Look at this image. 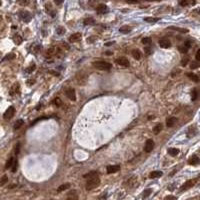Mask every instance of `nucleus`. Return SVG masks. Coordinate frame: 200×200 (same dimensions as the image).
<instances>
[{"label":"nucleus","mask_w":200,"mask_h":200,"mask_svg":"<svg viewBox=\"0 0 200 200\" xmlns=\"http://www.w3.org/2000/svg\"><path fill=\"white\" fill-rule=\"evenodd\" d=\"M100 184V178L96 174H93L89 177H87V182H86V190H93L99 186Z\"/></svg>","instance_id":"1"},{"label":"nucleus","mask_w":200,"mask_h":200,"mask_svg":"<svg viewBox=\"0 0 200 200\" xmlns=\"http://www.w3.org/2000/svg\"><path fill=\"white\" fill-rule=\"evenodd\" d=\"M93 66L98 70H104V71H107L112 67L110 63L106 62V61H94Z\"/></svg>","instance_id":"2"},{"label":"nucleus","mask_w":200,"mask_h":200,"mask_svg":"<svg viewBox=\"0 0 200 200\" xmlns=\"http://www.w3.org/2000/svg\"><path fill=\"white\" fill-rule=\"evenodd\" d=\"M14 114H15V108H14L13 106H10V107H8L6 109V111L4 112L3 118L6 119V120H9V119H11V118L13 117Z\"/></svg>","instance_id":"3"},{"label":"nucleus","mask_w":200,"mask_h":200,"mask_svg":"<svg viewBox=\"0 0 200 200\" xmlns=\"http://www.w3.org/2000/svg\"><path fill=\"white\" fill-rule=\"evenodd\" d=\"M196 181L197 179H190L186 181L182 186L180 187V190L181 191H185V190H188L189 188H191V187H193L195 185V183H196Z\"/></svg>","instance_id":"4"},{"label":"nucleus","mask_w":200,"mask_h":200,"mask_svg":"<svg viewBox=\"0 0 200 200\" xmlns=\"http://www.w3.org/2000/svg\"><path fill=\"white\" fill-rule=\"evenodd\" d=\"M115 63H117V64L121 65V66H124V67H129V65H130L128 59L125 58V57H119V58H117L115 60Z\"/></svg>","instance_id":"5"},{"label":"nucleus","mask_w":200,"mask_h":200,"mask_svg":"<svg viewBox=\"0 0 200 200\" xmlns=\"http://www.w3.org/2000/svg\"><path fill=\"white\" fill-rule=\"evenodd\" d=\"M65 95L68 97L70 100L72 101H75L76 100V93H75V90L73 88H68V89L65 91Z\"/></svg>","instance_id":"6"},{"label":"nucleus","mask_w":200,"mask_h":200,"mask_svg":"<svg viewBox=\"0 0 200 200\" xmlns=\"http://www.w3.org/2000/svg\"><path fill=\"white\" fill-rule=\"evenodd\" d=\"M153 148H154V141H153L152 139L147 140L146 143H145V146H144V151L145 152H151L152 150H153Z\"/></svg>","instance_id":"7"},{"label":"nucleus","mask_w":200,"mask_h":200,"mask_svg":"<svg viewBox=\"0 0 200 200\" xmlns=\"http://www.w3.org/2000/svg\"><path fill=\"white\" fill-rule=\"evenodd\" d=\"M159 45H160L161 48H169L171 46V42L167 38H162L159 41Z\"/></svg>","instance_id":"8"},{"label":"nucleus","mask_w":200,"mask_h":200,"mask_svg":"<svg viewBox=\"0 0 200 200\" xmlns=\"http://www.w3.org/2000/svg\"><path fill=\"white\" fill-rule=\"evenodd\" d=\"M19 16H20V18L24 21V22H29V21L31 20V15H30V13L27 12V11H21L20 13H19Z\"/></svg>","instance_id":"9"},{"label":"nucleus","mask_w":200,"mask_h":200,"mask_svg":"<svg viewBox=\"0 0 200 200\" xmlns=\"http://www.w3.org/2000/svg\"><path fill=\"white\" fill-rule=\"evenodd\" d=\"M96 11L98 14H104L108 12V7L106 6L105 4H99L96 7Z\"/></svg>","instance_id":"10"},{"label":"nucleus","mask_w":200,"mask_h":200,"mask_svg":"<svg viewBox=\"0 0 200 200\" xmlns=\"http://www.w3.org/2000/svg\"><path fill=\"white\" fill-rule=\"evenodd\" d=\"M188 163L190 164V165H198L200 163V159L199 157L197 156V155H193V156H191L189 160H188Z\"/></svg>","instance_id":"11"},{"label":"nucleus","mask_w":200,"mask_h":200,"mask_svg":"<svg viewBox=\"0 0 200 200\" xmlns=\"http://www.w3.org/2000/svg\"><path fill=\"white\" fill-rule=\"evenodd\" d=\"M81 40V33H74L69 37L70 42H78Z\"/></svg>","instance_id":"12"},{"label":"nucleus","mask_w":200,"mask_h":200,"mask_svg":"<svg viewBox=\"0 0 200 200\" xmlns=\"http://www.w3.org/2000/svg\"><path fill=\"white\" fill-rule=\"evenodd\" d=\"M119 169H120V167L118 165H110L107 167V173L108 174H112V173H115L119 171Z\"/></svg>","instance_id":"13"},{"label":"nucleus","mask_w":200,"mask_h":200,"mask_svg":"<svg viewBox=\"0 0 200 200\" xmlns=\"http://www.w3.org/2000/svg\"><path fill=\"white\" fill-rule=\"evenodd\" d=\"M177 121V118L176 117H168L166 120V126L167 127H172L173 125L176 123Z\"/></svg>","instance_id":"14"},{"label":"nucleus","mask_w":200,"mask_h":200,"mask_svg":"<svg viewBox=\"0 0 200 200\" xmlns=\"http://www.w3.org/2000/svg\"><path fill=\"white\" fill-rule=\"evenodd\" d=\"M168 29H171V30H175V31H178V32H181V33H187L189 32L188 29L186 28H181V27H176V26H169Z\"/></svg>","instance_id":"15"},{"label":"nucleus","mask_w":200,"mask_h":200,"mask_svg":"<svg viewBox=\"0 0 200 200\" xmlns=\"http://www.w3.org/2000/svg\"><path fill=\"white\" fill-rule=\"evenodd\" d=\"M131 30H132V27L128 26V25H124V26L120 27V29H119V31H120L121 33H123V34H127V33H129Z\"/></svg>","instance_id":"16"},{"label":"nucleus","mask_w":200,"mask_h":200,"mask_svg":"<svg viewBox=\"0 0 200 200\" xmlns=\"http://www.w3.org/2000/svg\"><path fill=\"white\" fill-rule=\"evenodd\" d=\"M132 56H133V58L134 59H136V60H140L141 59V52L138 50V49H134L133 51H132Z\"/></svg>","instance_id":"17"},{"label":"nucleus","mask_w":200,"mask_h":200,"mask_svg":"<svg viewBox=\"0 0 200 200\" xmlns=\"http://www.w3.org/2000/svg\"><path fill=\"white\" fill-rule=\"evenodd\" d=\"M186 76L190 79V80H192L194 82H199V77L197 75H195L194 73H187Z\"/></svg>","instance_id":"18"},{"label":"nucleus","mask_w":200,"mask_h":200,"mask_svg":"<svg viewBox=\"0 0 200 200\" xmlns=\"http://www.w3.org/2000/svg\"><path fill=\"white\" fill-rule=\"evenodd\" d=\"M15 93H19V84L18 83H15L12 86L11 90H10V94L11 95H14Z\"/></svg>","instance_id":"19"},{"label":"nucleus","mask_w":200,"mask_h":200,"mask_svg":"<svg viewBox=\"0 0 200 200\" xmlns=\"http://www.w3.org/2000/svg\"><path fill=\"white\" fill-rule=\"evenodd\" d=\"M69 188H70V183H64V184L60 185V186L57 188V191H58V192H62V191L67 190Z\"/></svg>","instance_id":"20"},{"label":"nucleus","mask_w":200,"mask_h":200,"mask_svg":"<svg viewBox=\"0 0 200 200\" xmlns=\"http://www.w3.org/2000/svg\"><path fill=\"white\" fill-rule=\"evenodd\" d=\"M160 176H162V172L161 171H152L150 174H149V177L154 179V178H158Z\"/></svg>","instance_id":"21"},{"label":"nucleus","mask_w":200,"mask_h":200,"mask_svg":"<svg viewBox=\"0 0 200 200\" xmlns=\"http://www.w3.org/2000/svg\"><path fill=\"white\" fill-rule=\"evenodd\" d=\"M167 151H168V154L171 155V156H177L178 153H179V149H177V148H169Z\"/></svg>","instance_id":"22"},{"label":"nucleus","mask_w":200,"mask_h":200,"mask_svg":"<svg viewBox=\"0 0 200 200\" xmlns=\"http://www.w3.org/2000/svg\"><path fill=\"white\" fill-rule=\"evenodd\" d=\"M23 123H24V121L22 119H18L15 122V124H14V130H18L19 128H21V126L23 125Z\"/></svg>","instance_id":"23"},{"label":"nucleus","mask_w":200,"mask_h":200,"mask_svg":"<svg viewBox=\"0 0 200 200\" xmlns=\"http://www.w3.org/2000/svg\"><path fill=\"white\" fill-rule=\"evenodd\" d=\"M162 127H163V126H162V124H161V123H159V124L155 125V126L153 127V133H154V134H158L159 132L162 130Z\"/></svg>","instance_id":"24"},{"label":"nucleus","mask_w":200,"mask_h":200,"mask_svg":"<svg viewBox=\"0 0 200 200\" xmlns=\"http://www.w3.org/2000/svg\"><path fill=\"white\" fill-rule=\"evenodd\" d=\"M95 23V20L92 17H87L84 19V24L85 25H93Z\"/></svg>","instance_id":"25"},{"label":"nucleus","mask_w":200,"mask_h":200,"mask_svg":"<svg viewBox=\"0 0 200 200\" xmlns=\"http://www.w3.org/2000/svg\"><path fill=\"white\" fill-rule=\"evenodd\" d=\"M13 40H14V43H15V44L19 45L21 42H22V37H21L20 35L15 34V35L13 36Z\"/></svg>","instance_id":"26"},{"label":"nucleus","mask_w":200,"mask_h":200,"mask_svg":"<svg viewBox=\"0 0 200 200\" xmlns=\"http://www.w3.org/2000/svg\"><path fill=\"white\" fill-rule=\"evenodd\" d=\"M195 133H196V129L191 126V127L189 128L188 132H187V136H188V137H193L194 135H195Z\"/></svg>","instance_id":"27"},{"label":"nucleus","mask_w":200,"mask_h":200,"mask_svg":"<svg viewBox=\"0 0 200 200\" xmlns=\"http://www.w3.org/2000/svg\"><path fill=\"white\" fill-rule=\"evenodd\" d=\"M14 162V158L13 157H10V158L7 160L6 164H5V169H9V168H11V166L13 164Z\"/></svg>","instance_id":"28"},{"label":"nucleus","mask_w":200,"mask_h":200,"mask_svg":"<svg viewBox=\"0 0 200 200\" xmlns=\"http://www.w3.org/2000/svg\"><path fill=\"white\" fill-rule=\"evenodd\" d=\"M7 182H8V177H7V175H3V176L1 177V179H0V187L3 186V185H5Z\"/></svg>","instance_id":"29"},{"label":"nucleus","mask_w":200,"mask_h":200,"mask_svg":"<svg viewBox=\"0 0 200 200\" xmlns=\"http://www.w3.org/2000/svg\"><path fill=\"white\" fill-rule=\"evenodd\" d=\"M16 2L21 6H27L29 4V0H16Z\"/></svg>","instance_id":"30"},{"label":"nucleus","mask_w":200,"mask_h":200,"mask_svg":"<svg viewBox=\"0 0 200 200\" xmlns=\"http://www.w3.org/2000/svg\"><path fill=\"white\" fill-rule=\"evenodd\" d=\"M56 32H57V34L63 35L65 33V28L62 27V26H59V27L56 28Z\"/></svg>","instance_id":"31"},{"label":"nucleus","mask_w":200,"mask_h":200,"mask_svg":"<svg viewBox=\"0 0 200 200\" xmlns=\"http://www.w3.org/2000/svg\"><path fill=\"white\" fill-rule=\"evenodd\" d=\"M197 96H198L197 90L193 89V90H192V92H191V99H192V101H195V100L197 99Z\"/></svg>","instance_id":"32"},{"label":"nucleus","mask_w":200,"mask_h":200,"mask_svg":"<svg viewBox=\"0 0 200 200\" xmlns=\"http://www.w3.org/2000/svg\"><path fill=\"white\" fill-rule=\"evenodd\" d=\"M17 166H18V162H17V160L16 159H14V162H13V164H12V166H11V171L12 172H16V170H17Z\"/></svg>","instance_id":"33"},{"label":"nucleus","mask_w":200,"mask_h":200,"mask_svg":"<svg viewBox=\"0 0 200 200\" xmlns=\"http://www.w3.org/2000/svg\"><path fill=\"white\" fill-rule=\"evenodd\" d=\"M144 20L146 22H149V23H153V22H157L159 19L158 18H153V17H146Z\"/></svg>","instance_id":"34"},{"label":"nucleus","mask_w":200,"mask_h":200,"mask_svg":"<svg viewBox=\"0 0 200 200\" xmlns=\"http://www.w3.org/2000/svg\"><path fill=\"white\" fill-rule=\"evenodd\" d=\"M152 192V189L151 188H149V189H146L144 190V192H143V198H146V197H148Z\"/></svg>","instance_id":"35"},{"label":"nucleus","mask_w":200,"mask_h":200,"mask_svg":"<svg viewBox=\"0 0 200 200\" xmlns=\"http://www.w3.org/2000/svg\"><path fill=\"white\" fill-rule=\"evenodd\" d=\"M55 51H56L55 47H50V48L47 49V54H48V55H53V54L55 53Z\"/></svg>","instance_id":"36"},{"label":"nucleus","mask_w":200,"mask_h":200,"mask_svg":"<svg viewBox=\"0 0 200 200\" xmlns=\"http://www.w3.org/2000/svg\"><path fill=\"white\" fill-rule=\"evenodd\" d=\"M142 43L145 44V45L150 44V43H151V38H150V37H145V38L142 39Z\"/></svg>","instance_id":"37"},{"label":"nucleus","mask_w":200,"mask_h":200,"mask_svg":"<svg viewBox=\"0 0 200 200\" xmlns=\"http://www.w3.org/2000/svg\"><path fill=\"white\" fill-rule=\"evenodd\" d=\"M178 49H179V51L181 52V53H187V52H188V49L189 48H187L186 46L184 45V46H180V47H178Z\"/></svg>","instance_id":"38"},{"label":"nucleus","mask_w":200,"mask_h":200,"mask_svg":"<svg viewBox=\"0 0 200 200\" xmlns=\"http://www.w3.org/2000/svg\"><path fill=\"white\" fill-rule=\"evenodd\" d=\"M15 58V54L14 53H9L4 57V60H9V59H14Z\"/></svg>","instance_id":"39"},{"label":"nucleus","mask_w":200,"mask_h":200,"mask_svg":"<svg viewBox=\"0 0 200 200\" xmlns=\"http://www.w3.org/2000/svg\"><path fill=\"white\" fill-rule=\"evenodd\" d=\"M35 68H36L35 64H31V66H30V67H28V68L26 69V72H28V73H31L32 71H34Z\"/></svg>","instance_id":"40"},{"label":"nucleus","mask_w":200,"mask_h":200,"mask_svg":"<svg viewBox=\"0 0 200 200\" xmlns=\"http://www.w3.org/2000/svg\"><path fill=\"white\" fill-rule=\"evenodd\" d=\"M179 4L181 6H187V5H189V0H181Z\"/></svg>","instance_id":"41"},{"label":"nucleus","mask_w":200,"mask_h":200,"mask_svg":"<svg viewBox=\"0 0 200 200\" xmlns=\"http://www.w3.org/2000/svg\"><path fill=\"white\" fill-rule=\"evenodd\" d=\"M190 67H191V69H196L198 68V67H200V64L197 62H192L191 65H190Z\"/></svg>","instance_id":"42"},{"label":"nucleus","mask_w":200,"mask_h":200,"mask_svg":"<svg viewBox=\"0 0 200 200\" xmlns=\"http://www.w3.org/2000/svg\"><path fill=\"white\" fill-rule=\"evenodd\" d=\"M189 61V59H188V57H185L184 59H182V61H181V64H182V66H186L187 63Z\"/></svg>","instance_id":"43"},{"label":"nucleus","mask_w":200,"mask_h":200,"mask_svg":"<svg viewBox=\"0 0 200 200\" xmlns=\"http://www.w3.org/2000/svg\"><path fill=\"white\" fill-rule=\"evenodd\" d=\"M195 58H196V60H197V61H200V49L197 50L196 55H195Z\"/></svg>","instance_id":"44"},{"label":"nucleus","mask_w":200,"mask_h":200,"mask_svg":"<svg viewBox=\"0 0 200 200\" xmlns=\"http://www.w3.org/2000/svg\"><path fill=\"white\" fill-rule=\"evenodd\" d=\"M19 150H20V144L17 143V145H16V149H15V154H16V155L19 154Z\"/></svg>","instance_id":"45"},{"label":"nucleus","mask_w":200,"mask_h":200,"mask_svg":"<svg viewBox=\"0 0 200 200\" xmlns=\"http://www.w3.org/2000/svg\"><path fill=\"white\" fill-rule=\"evenodd\" d=\"M63 2H64V0H54V3L56 5H61Z\"/></svg>","instance_id":"46"},{"label":"nucleus","mask_w":200,"mask_h":200,"mask_svg":"<svg viewBox=\"0 0 200 200\" xmlns=\"http://www.w3.org/2000/svg\"><path fill=\"white\" fill-rule=\"evenodd\" d=\"M55 104H56V106H60V104H61V100L59 99V98H56L55 99Z\"/></svg>","instance_id":"47"},{"label":"nucleus","mask_w":200,"mask_h":200,"mask_svg":"<svg viewBox=\"0 0 200 200\" xmlns=\"http://www.w3.org/2000/svg\"><path fill=\"white\" fill-rule=\"evenodd\" d=\"M145 53H146V54H150V53H151V49H150V48H149V47H145Z\"/></svg>","instance_id":"48"},{"label":"nucleus","mask_w":200,"mask_h":200,"mask_svg":"<svg viewBox=\"0 0 200 200\" xmlns=\"http://www.w3.org/2000/svg\"><path fill=\"white\" fill-rule=\"evenodd\" d=\"M165 199H176L175 196H172V195H169V196H166Z\"/></svg>","instance_id":"49"},{"label":"nucleus","mask_w":200,"mask_h":200,"mask_svg":"<svg viewBox=\"0 0 200 200\" xmlns=\"http://www.w3.org/2000/svg\"><path fill=\"white\" fill-rule=\"evenodd\" d=\"M184 45L186 46L187 48H189V47H190V45H191V42H190V41H189V40H188V41L185 42V44H184Z\"/></svg>","instance_id":"50"},{"label":"nucleus","mask_w":200,"mask_h":200,"mask_svg":"<svg viewBox=\"0 0 200 200\" xmlns=\"http://www.w3.org/2000/svg\"><path fill=\"white\" fill-rule=\"evenodd\" d=\"M112 44H113V42H106V43H105V46H110Z\"/></svg>","instance_id":"51"},{"label":"nucleus","mask_w":200,"mask_h":200,"mask_svg":"<svg viewBox=\"0 0 200 200\" xmlns=\"http://www.w3.org/2000/svg\"><path fill=\"white\" fill-rule=\"evenodd\" d=\"M50 73H51V74H54V75H56V76L59 75L58 73H56V71H50Z\"/></svg>","instance_id":"52"},{"label":"nucleus","mask_w":200,"mask_h":200,"mask_svg":"<svg viewBox=\"0 0 200 200\" xmlns=\"http://www.w3.org/2000/svg\"><path fill=\"white\" fill-rule=\"evenodd\" d=\"M128 1H134V2H135V1H137V0H128Z\"/></svg>","instance_id":"53"},{"label":"nucleus","mask_w":200,"mask_h":200,"mask_svg":"<svg viewBox=\"0 0 200 200\" xmlns=\"http://www.w3.org/2000/svg\"><path fill=\"white\" fill-rule=\"evenodd\" d=\"M1 5H2V3H1V0H0V6H1Z\"/></svg>","instance_id":"54"}]
</instances>
